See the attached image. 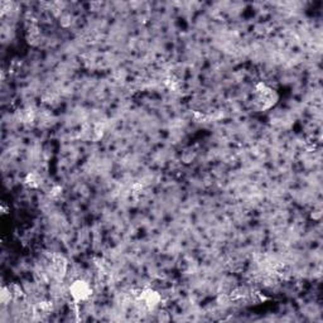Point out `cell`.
<instances>
[{"label": "cell", "instance_id": "1", "mask_svg": "<svg viewBox=\"0 0 323 323\" xmlns=\"http://www.w3.org/2000/svg\"><path fill=\"white\" fill-rule=\"evenodd\" d=\"M254 101L259 109L268 110L277 104L278 94L264 82H259L254 88Z\"/></svg>", "mask_w": 323, "mask_h": 323}, {"label": "cell", "instance_id": "2", "mask_svg": "<svg viewBox=\"0 0 323 323\" xmlns=\"http://www.w3.org/2000/svg\"><path fill=\"white\" fill-rule=\"evenodd\" d=\"M68 292H70L71 297H72L73 302L80 303L85 302V301H87L90 298L91 294H92V288H91V284L87 281L78 278L72 281Z\"/></svg>", "mask_w": 323, "mask_h": 323}, {"label": "cell", "instance_id": "3", "mask_svg": "<svg viewBox=\"0 0 323 323\" xmlns=\"http://www.w3.org/2000/svg\"><path fill=\"white\" fill-rule=\"evenodd\" d=\"M138 301L142 303L143 307L148 308V310H154L158 306L162 303V296L159 292L154 291L152 288H144L138 293Z\"/></svg>", "mask_w": 323, "mask_h": 323}, {"label": "cell", "instance_id": "4", "mask_svg": "<svg viewBox=\"0 0 323 323\" xmlns=\"http://www.w3.org/2000/svg\"><path fill=\"white\" fill-rule=\"evenodd\" d=\"M67 269H68V263L63 257H57L51 263V272L57 279H62L66 277Z\"/></svg>", "mask_w": 323, "mask_h": 323}, {"label": "cell", "instance_id": "5", "mask_svg": "<svg viewBox=\"0 0 323 323\" xmlns=\"http://www.w3.org/2000/svg\"><path fill=\"white\" fill-rule=\"evenodd\" d=\"M42 183H43V177L40 176V173H38V172L35 171L29 172L24 178V184L29 188H38L40 187V184Z\"/></svg>", "mask_w": 323, "mask_h": 323}, {"label": "cell", "instance_id": "6", "mask_svg": "<svg viewBox=\"0 0 323 323\" xmlns=\"http://www.w3.org/2000/svg\"><path fill=\"white\" fill-rule=\"evenodd\" d=\"M0 299H1V305L6 306L10 303V301L13 299V296H11V292L9 289V287L4 286L1 288V293H0Z\"/></svg>", "mask_w": 323, "mask_h": 323}, {"label": "cell", "instance_id": "7", "mask_svg": "<svg viewBox=\"0 0 323 323\" xmlns=\"http://www.w3.org/2000/svg\"><path fill=\"white\" fill-rule=\"evenodd\" d=\"M61 195H62V188L59 187V186H56V187H53L51 191H49V196H51L52 198H58Z\"/></svg>", "mask_w": 323, "mask_h": 323}]
</instances>
